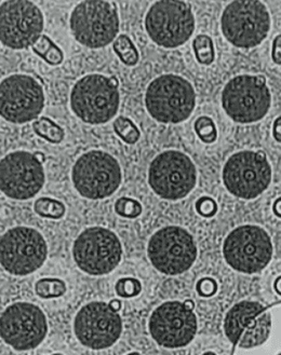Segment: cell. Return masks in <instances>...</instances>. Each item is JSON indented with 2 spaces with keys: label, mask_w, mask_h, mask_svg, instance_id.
I'll use <instances>...</instances> for the list:
<instances>
[{
  "label": "cell",
  "mask_w": 281,
  "mask_h": 355,
  "mask_svg": "<svg viewBox=\"0 0 281 355\" xmlns=\"http://www.w3.org/2000/svg\"><path fill=\"white\" fill-rule=\"evenodd\" d=\"M71 106L83 122L106 123L115 117L119 107L117 79L99 73L85 76L74 85Z\"/></svg>",
  "instance_id": "6da1fadb"
},
{
  "label": "cell",
  "mask_w": 281,
  "mask_h": 355,
  "mask_svg": "<svg viewBox=\"0 0 281 355\" xmlns=\"http://www.w3.org/2000/svg\"><path fill=\"white\" fill-rule=\"evenodd\" d=\"M149 114L162 123H180L191 116L195 108L193 85L183 77L162 75L149 83L145 95Z\"/></svg>",
  "instance_id": "7a4b0ae2"
},
{
  "label": "cell",
  "mask_w": 281,
  "mask_h": 355,
  "mask_svg": "<svg viewBox=\"0 0 281 355\" xmlns=\"http://www.w3.org/2000/svg\"><path fill=\"white\" fill-rule=\"evenodd\" d=\"M69 23L75 40L91 49L108 46L119 31L117 8L103 0H87L79 3L71 12Z\"/></svg>",
  "instance_id": "3957f363"
},
{
  "label": "cell",
  "mask_w": 281,
  "mask_h": 355,
  "mask_svg": "<svg viewBox=\"0 0 281 355\" xmlns=\"http://www.w3.org/2000/svg\"><path fill=\"white\" fill-rule=\"evenodd\" d=\"M221 26L225 38L238 48H253L266 38L271 17L263 3L257 0L232 1L223 12Z\"/></svg>",
  "instance_id": "277c9868"
},
{
  "label": "cell",
  "mask_w": 281,
  "mask_h": 355,
  "mask_svg": "<svg viewBox=\"0 0 281 355\" xmlns=\"http://www.w3.org/2000/svg\"><path fill=\"white\" fill-rule=\"evenodd\" d=\"M145 28L158 46L178 48L191 38L195 30L191 6L179 0L157 1L147 12Z\"/></svg>",
  "instance_id": "5b68a950"
},
{
  "label": "cell",
  "mask_w": 281,
  "mask_h": 355,
  "mask_svg": "<svg viewBox=\"0 0 281 355\" xmlns=\"http://www.w3.org/2000/svg\"><path fill=\"white\" fill-rule=\"evenodd\" d=\"M271 102V92L262 76H237L225 85L222 93L225 112L239 123H252L264 118Z\"/></svg>",
  "instance_id": "8992f818"
},
{
  "label": "cell",
  "mask_w": 281,
  "mask_h": 355,
  "mask_svg": "<svg viewBox=\"0 0 281 355\" xmlns=\"http://www.w3.org/2000/svg\"><path fill=\"white\" fill-rule=\"evenodd\" d=\"M273 243L267 232L253 225L240 226L225 239V261L239 272L253 275L265 269L273 257Z\"/></svg>",
  "instance_id": "52a82bcc"
},
{
  "label": "cell",
  "mask_w": 281,
  "mask_h": 355,
  "mask_svg": "<svg viewBox=\"0 0 281 355\" xmlns=\"http://www.w3.org/2000/svg\"><path fill=\"white\" fill-rule=\"evenodd\" d=\"M77 191L87 199L110 197L121 183V170L114 157L101 150L85 153L75 163L71 173Z\"/></svg>",
  "instance_id": "ba28073f"
},
{
  "label": "cell",
  "mask_w": 281,
  "mask_h": 355,
  "mask_svg": "<svg viewBox=\"0 0 281 355\" xmlns=\"http://www.w3.org/2000/svg\"><path fill=\"white\" fill-rule=\"evenodd\" d=\"M147 254L159 272L178 275L189 270L195 263L197 246L193 236L185 229L169 226L153 234Z\"/></svg>",
  "instance_id": "9c48e42d"
},
{
  "label": "cell",
  "mask_w": 281,
  "mask_h": 355,
  "mask_svg": "<svg viewBox=\"0 0 281 355\" xmlns=\"http://www.w3.org/2000/svg\"><path fill=\"white\" fill-rule=\"evenodd\" d=\"M197 182V171L189 157L180 151L160 153L149 166L148 183L162 199H183Z\"/></svg>",
  "instance_id": "30bf717a"
},
{
  "label": "cell",
  "mask_w": 281,
  "mask_h": 355,
  "mask_svg": "<svg viewBox=\"0 0 281 355\" xmlns=\"http://www.w3.org/2000/svg\"><path fill=\"white\" fill-rule=\"evenodd\" d=\"M74 261L83 272L104 275L119 265L123 248L114 232L92 227L79 234L73 248Z\"/></svg>",
  "instance_id": "8fae6325"
},
{
  "label": "cell",
  "mask_w": 281,
  "mask_h": 355,
  "mask_svg": "<svg viewBox=\"0 0 281 355\" xmlns=\"http://www.w3.org/2000/svg\"><path fill=\"white\" fill-rule=\"evenodd\" d=\"M0 252V261L6 271L27 275L44 265L48 248L44 236L35 229L15 227L1 236Z\"/></svg>",
  "instance_id": "7c38bea8"
},
{
  "label": "cell",
  "mask_w": 281,
  "mask_h": 355,
  "mask_svg": "<svg viewBox=\"0 0 281 355\" xmlns=\"http://www.w3.org/2000/svg\"><path fill=\"white\" fill-rule=\"evenodd\" d=\"M271 180V168L264 153L240 151L223 168L225 187L237 198L250 200L265 191Z\"/></svg>",
  "instance_id": "4fadbf2b"
},
{
  "label": "cell",
  "mask_w": 281,
  "mask_h": 355,
  "mask_svg": "<svg viewBox=\"0 0 281 355\" xmlns=\"http://www.w3.org/2000/svg\"><path fill=\"white\" fill-rule=\"evenodd\" d=\"M0 333L3 340L15 350H33L46 338V315L40 306L30 302H15L1 314Z\"/></svg>",
  "instance_id": "5bb4252c"
},
{
  "label": "cell",
  "mask_w": 281,
  "mask_h": 355,
  "mask_svg": "<svg viewBox=\"0 0 281 355\" xmlns=\"http://www.w3.org/2000/svg\"><path fill=\"white\" fill-rule=\"evenodd\" d=\"M44 15L27 0H9L0 7V40L15 50L27 49L42 37Z\"/></svg>",
  "instance_id": "9a60e30c"
},
{
  "label": "cell",
  "mask_w": 281,
  "mask_h": 355,
  "mask_svg": "<svg viewBox=\"0 0 281 355\" xmlns=\"http://www.w3.org/2000/svg\"><path fill=\"white\" fill-rule=\"evenodd\" d=\"M44 94L36 79L27 75H12L0 85V114L12 123H26L44 110Z\"/></svg>",
  "instance_id": "2e32d148"
},
{
  "label": "cell",
  "mask_w": 281,
  "mask_h": 355,
  "mask_svg": "<svg viewBox=\"0 0 281 355\" xmlns=\"http://www.w3.org/2000/svg\"><path fill=\"white\" fill-rule=\"evenodd\" d=\"M77 339L93 350L112 347L123 331V321L117 311L103 302L83 306L74 322Z\"/></svg>",
  "instance_id": "e0dca14e"
},
{
  "label": "cell",
  "mask_w": 281,
  "mask_h": 355,
  "mask_svg": "<svg viewBox=\"0 0 281 355\" xmlns=\"http://www.w3.org/2000/svg\"><path fill=\"white\" fill-rule=\"evenodd\" d=\"M149 333L159 345L182 348L191 343L197 333V318L183 302H168L156 308L148 323Z\"/></svg>",
  "instance_id": "ac0fdd59"
},
{
  "label": "cell",
  "mask_w": 281,
  "mask_h": 355,
  "mask_svg": "<svg viewBox=\"0 0 281 355\" xmlns=\"http://www.w3.org/2000/svg\"><path fill=\"white\" fill-rule=\"evenodd\" d=\"M271 331V314L259 302H238L225 316V335L239 348L252 349L263 345Z\"/></svg>",
  "instance_id": "d6986e66"
},
{
  "label": "cell",
  "mask_w": 281,
  "mask_h": 355,
  "mask_svg": "<svg viewBox=\"0 0 281 355\" xmlns=\"http://www.w3.org/2000/svg\"><path fill=\"white\" fill-rule=\"evenodd\" d=\"M44 184L42 162L27 151L9 153L0 163V187L11 199L28 200L40 193Z\"/></svg>",
  "instance_id": "ffe728a7"
},
{
  "label": "cell",
  "mask_w": 281,
  "mask_h": 355,
  "mask_svg": "<svg viewBox=\"0 0 281 355\" xmlns=\"http://www.w3.org/2000/svg\"><path fill=\"white\" fill-rule=\"evenodd\" d=\"M33 50L50 65H59L63 62V52L46 35H42L40 40H37L33 46Z\"/></svg>",
  "instance_id": "44dd1931"
},
{
  "label": "cell",
  "mask_w": 281,
  "mask_h": 355,
  "mask_svg": "<svg viewBox=\"0 0 281 355\" xmlns=\"http://www.w3.org/2000/svg\"><path fill=\"white\" fill-rule=\"evenodd\" d=\"M33 129L38 137L52 144H60L64 139V130L49 118L42 117L33 123Z\"/></svg>",
  "instance_id": "7402d4cb"
},
{
  "label": "cell",
  "mask_w": 281,
  "mask_h": 355,
  "mask_svg": "<svg viewBox=\"0 0 281 355\" xmlns=\"http://www.w3.org/2000/svg\"><path fill=\"white\" fill-rule=\"evenodd\" d=\"M35 212L44 218L59 219L65 214V205L51 198H40L34 205Z\"/></svg>",
  "instance_id": "603a6c76"
},
{
  "label": "cell",
  "mask_w": 281,
  "mask_h": 355,
  "mask_svg": "<svg viewBox=\"0 0 281 355\" xmlns=\"http://www.w3.org/2000/svg\"><path fill=\"white\" fill-rule=\"evenodd\" d=\"M114 50L123 63L128 66H135L139 61V53L133 42L126 35H120L114 42Z\"/></svg>",
  "instance_id": "cb8c5ba5"
},
{
  "label": "cell",
  "mask_w": 281,
  "mask_h": 355,
  "mask_svg": "<svg viewBox=\"0 0 281 355\" xmlns=\"http://www.w3.org/2000/svg\"><path fill=\"white\" fill-rule=\"evenodd\" d=\"M36 293L42 300H51L63 296L67 292V284L59 279H42L36 283Z\"/></svg>",
  "instance_id": "d4e9b609"
},
{
  "label": "cell",
  "mask_w": 281,
  "mask_h": 355,
  "mask_svg": "<svg viewBox=\"0 0 281 355\" xmlns=\"http://www.w3.org/2000/svg\"><path fill=\"white\" fill-rule=\"evenodd\" d=\"M196 59L203 65H210L214 60V46L207 35H199L193 42Z\"/></svg>",
  "instance_id": "484cf974"
},
{
  "label": "cell",
  "mask_w": 281,
  "mask_h": 355,
  "mask_svg": "<svg viewBox=\"0 0 281 355\" xmlns=\"http://www.w3.org/2000/svg\"><path fill=\"white\" fill-rule=\"evenodd\" d=\"M114 130L120 139L127 144H135L139 139L137 125L129 118L118 117L114 121Z\"/></svg>",
  "instance_id": "4316f807"
},
{
  "label": "cell",
  "mask_w": 281,
  "mask_h": 355,
  "mask_svg": "<svg viewBox=\"0 0 281 355\" xmlns=\"http://www.w3.org/2000/svg\"><path fill=\"white\" fill-rule=\"evenodd\" d=\"M142 205L137 200L123 197L117 200L115 211L120 216L126 218H135L142 213Z\"/></svg>",
  "instance_id": "83f0119b"
},
{
  "label": "cell",
  "mask_w": 281,
  "mask_h": 355,
  "mask_svg": "<svg viewBox=\"0 0 281 355\" xmlns=\"http://www.w3.org/2000/svg\"><path fill=\"white\" fill-rule=\"evenodd\" d=\"M196 133L203 143L211 144L216 139V128L214 122L209 117H201L195 122Z\"/></svg>",
  "instance_id": "f1b7e54d"
},
{
  "label": "cell",
  "mask_w": 281,
  "mask_h": 355,
  "mask_svg": "<svg viewBox=\"0 0 281 355\" xmlns=\"http://www.w3.org/2000/svg\"><path fill=\"white\" fill-rule=\"evenodd\" d=\"M142 291L141 282L133 277H124L116 284V293L121 298H133Z\"/></svg>",
  "instance_id": "f546056e"
},
{
  "label": "cell",
  "mask_w": 281,
  "mask_h": 355,
  "mask_svg": "<svg viewBox=\"0 0 281 355\" xmlns=\"http://www.w3.org/2000/svg\"><path fill=\"white\" fill-rule=\"evenodd\" d=\"M196 209L201 216L211 217L218 211V205L211 198L203 197L196 202Z\"/></svg>",
  "instance_id": "4dcf8cb0"
},
{
  "label": "cell",
  "mask_w": 281,
  "mask_h": 355,
  "mask_svg": "<svg viewBox=\"0 0 281 355\" xmlns=\"http://www.w3.org/2000/svg\"><path fill=\"white\" fill-rule=\"evenodd\" d=\"M218 290V285L216 282L210 277H205V279H201L197 284V292L201 296L203 297H211L215 294Z\"/></svg>",
  "instance_id": "1f68e13d"
},
{
  "label": "cell",
  "mask_w": 281,
  "mask_h": 355,
  "mask_svg": "<svg viewBox=\"0 0 281 355\" xmlns=\"http://www.w3.org/2000/svg\"><path fill=\"white\" fill-rule=\"evenodd\" d=\"M273 60L275 63L281 65V35H278L273 44Z\"/></svg>",
  "instance_id": "d6a6232c"
},
{
  "label": "cell",
  "mask_w": 281,
  "mask_h": 355,
  "mask_svg": "<svg viewBox=\"0 0 281 355\" xmlns=\"http://www.w3.org/2000/svg\"><path fill=\"white\" fill-rule=\"evenodd\" d=\"M273 134H274L275 139L281 143V117H278L275 120Z\"/></svg>",
  "instance_id": "836d02e7"
},
{
  "label": "cell",
  "mask_w": 281,
  "mask_h": 355,
  "mask_svg": "<svg viewBox=\"0 0 281 355\" xmlns=\"http://www.w3.org/2000/svg\"><path fill=\"white\" fill-rule=\"evenodd\" d=\"M274 290L279 296H281V275L276 277V280L274 282Z\"/></svg>",
  "instance_id": "e575fe53"
},
{
  "label": "cell",
  "mask_w": 281,
  "mask_h": 355,
  "mask_svg": "<svg viewBox=\"0 0 281 355\" xmlns=\"http://www.w3.org/2000/svg\"><path fill=\"white\" fill-rule=\"evenodd\" d=\"M274 212L275 214L278 217H281V198L276 200V202L274 205Z\"/></svg>",
  "instance_id": "d590c367"
},
{
  "label": "cell",
  "mask_w": 281,
  "mask_h": 355,
  "mask_svg": "<svg viewBox=\"0 0 281 355\" xmlns=\"http://www.w3.org/2000/svg\"><path fill=\"white\" fill-rule=\"evenodd\" d=\"M110 306H112V309L115 310V311H118L120 309V306H121V304H120L119 300H112L110 302Z\"/></svg>",
  "instance_id": "8d00e7d4"
}]
</instances>
